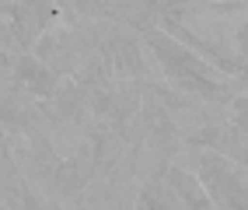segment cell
<instances>
[{
	"label": "cell",
	"mask_w": 248,
	"mask_h": 210,
	"mask_svg": "<svg viewBox=\"0 0 248 210\" xmlns=\"http://www.w3.org/2000/svg\"><path fill=\"white\" fill-rule=\"evenodd\" d=\"M4 84H11V81H0V91H4Z\"/></svg>",
	"instance_id": "cell-4"
},
{
	"label": "cell",
	"mask_w": 248,
	"mask_h": 210,
	"mask_svg": "<svg viewBox=\"0 0 248 210\" xmlns=\"http://www.w3.org/2000/svg\"><path fill=\"white\" fill-rule=\"evenodd\" d=\"M56 77H60V74H53L42 60H35L31 53L14 56V81H18L28 95H35V98H49V95H53Z\"/></svg>",
	"instance_id": "cell-1"
},
{
	"label": "cell",
	"mask_w": 248,
	"mask_h": 210,
	"mask_svg": "<svg viewBox=\"0 0 248 210\" xmlns=\"http://www.w3.org/2000/svg\"><path fill=\"white\" fill-rule=\"evenodd\" d=\"M140 200L151 207V210H196L192 203H186L178 193L164 182V179H151L140 186Z\"/></svg>",
	"instance_id": "cell-3"
},
{
	"label": "cell",
	"mask_w": 248,
	"mask_h": 210,
	"mask_svg": "<svg viewBox=\"0 0 248 210\" xmlns=\"http://www.w3.org/2000/svg\"><path fill=\"white\" fill-rule=\"evenodd\" d=\"M161 179L168 182V186H171V189L178 193V196L186 200V203H192L196 210H206V207H213V203H210V193H206V186H203L200 179H196L192 172H182V168L168 165V168H164V175H161Z\"/></svg>",
	"instance_id": "cell-2"
}]
</instances>
